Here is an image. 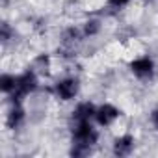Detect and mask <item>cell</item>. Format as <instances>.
Here are the masks:
<instances>
[{
    "mask_svg": "<svg viewBox=\"0 0 158 158\" xmlns=\"http://www.w3.org/2000/svg\"><path fill=\"white\" fill-rule=\"evenodd\" d=\"M28 67L34 69L41 78H48L50 73H52V56H50L48 52H37V54L30 60Z\"/></svg>",
    "mask_w": 158,
    "mask_h": 158,
    "instance_id": "cell-10",
    "label": "cell"
},
{
    "mask_svg": "<svg viewBox=\"0 0 158 158\" xmlns=\"http://www.w3.org/2000/svg\"><path fill=\"white\" fill-rule=\"evenodd\" d=\"M13 41H15V26L4 19L0 23V45H2V48H8L10 43Z\"/></svg>",
    "mask_w": 158,
    "mask_h": 158,
    "instance_id": "cell-13",
    "label": "cell"
},
{
    "mask_svg": "<svg viewBox=\"0 0 158 158\" xmlns=\"http://www.w3.org/2000/svg\"><path fill=\"white\" fill-rule=\"evenodd\" d=\"M123 115V110L114 102H101L97 104L95 112V125L99 128H112Z\"/></svg>",
    "mask_w": 158,
    "mask_h": 158,
    "instance_id": "cell-7",
    "label": "cell"
},
{
    "mask_svg": "<svg viewBox=\"0 0 158 158\" xmlns=\"http://www.w3.org/2000/svg\"><path fill=\"white\" fill-rule=\"evenodd\" d=\"M6 2H8V0H2V4H6Z\"/></svg>",
    "mask_w": 158,
    "mask_h": 158,
    "instance_id": "cell-17",
    "label": "cell"
},
{
    "mask_svg": "<svg viewBox=\"0 0 158 158\" xmlns=\"http://www.w3.org/2000/svg\"><path fill=\"white\" fill-rule=\"evenodd\" d=\"M101 132L95 121H76L69 123V143L73 145H82L88 149H93L99 145Z\"/></svg>",
    "mask_w": 158,
    "mask_h": 158,
    "instance_id": "cell-2",
    "label": "cell"
},
{
    "mask_svg": "<svg viewBox=\"0 0 158 158\" xmlns=\"http://www.w3.org/2000/svg\"><path fill=\"white\" fill-rule=\"evenodd\" d=\"M80 89H82L80 78L74 76V74H65V76L58 78V80L52 84L50 93L60 102H73L74 99H78Z\"/></svg>",
    "mask_w": 158,
    "mask_h": 158,
    "instance_id": "cell-4",
    "label": "cell"
},
{
    "mask_svg": "<svg viewBox=\"0 0 158 158\" xmlns=\"http://www.w3.org/2000/svg\"><path fill=\"white\" fill-rule=\"evenodd\" d=\"M127 69H128V73L136 78V80H139V82H152L154 76H156V71H158V65H156V60L151 54H141V56L132 58L127 63Z\"/></svg>",
    "mask_w": 158,
    "mask_h": 158,
    "instance_id": "cell-5",
    "label": "cell"
},
{
    "mask_svg": "<svg viewBox=\"0 0 158 158\" xmlns=\"http://www.w3.org/2000/svg\"><path fill=\"white\" fill-rule=\"evenodd\" d=\"M86 37L82 34L80 26H65L60 34V45L56 48V56L61 61H74L78 58V52H80L82 45H84Z\"/></svg>",
    "mask_w": 158,
    "mask_h": 158,
    "instance_id": "cell-1",
    "label": "cell"
},
{
    "mask_svg": "<svg viewBox=\"0 0 158 158\" xmlns=\"http://www.w3.org/2000/svg\"><path fill=\"white\" fill-rule=\"evenodd\" d=\"M143 2H149L151 4V2H156V0H143Z\"/></svg>",
    "mask_w": 158,
    "mask_h": 158,
    "instance_id": "cell-16",
    "label": "cell"
},
{
    "mask_svg": "<svg viewBox=\"0 0 158 158\" xmlns=\"http://www.w3.org/2000/svg\"><path fill=\"white\" fill-rule=\"evenodd\" d=\"M39 86H41V76L34 69L26 67L24 71L17 73L15 89L11 95L6 97V102H24L30 95H34L39 89Z\"/></svg>",
    "mask_w": 158,
    "mask_h": 158,
    "instance_id": "cell-3",
    "label": "cell"
},
{
    "mask_svg": "<svg viewBox=\"0 0 158 158\" xmlns=\"http://www.w3.org/2000/svg\"><path fill=\"white\" fill-rule=\"evenodd\" d=\"M80 28H82V34H84L86 39H95V37H99L102 34L104 21L101 17H88V19H84Z\"/></svg>",
    "mask_w": 158,
    "mask_h": 158,
    "instance_id": "cell-11",
    "label": "cell"
},
{
    "mask_svg": "<svg viewBox=\"0 0 158 158\" xmlns=\"http://www.w3.org/2000/svg\"><path fill=\"white\" fill-rule=\"evenodd\" d=\"M149 125L152 127L154 132H158V106H154V108L149 112Z\"/></svg>",
    "mask_w": 158,
    "mask_h": 158,
    "instance_id": "cell-15",
    "label": "cell"
},
{
    "mask_svg": "<svg viewBox=\"0 0 158 158\" xmlns=\"http://www.w3.org/2000/svg\"><path fill=\"white\" fill-rule=\"evenodd\" d=\"M28 121V110L24 102H8L6 114H4V127L10 132L21 130Z\"/></svg>",
    "mask_w": 158,
    "mask_h": 158,
    "instance_id": "cell-6",
    "label": "cell"
},
{
    "mask_svg": "<svg viewBox=\"0 0 158 158\" xmlns=\"http://www.w3.org/2000/svg\"><path fill=\"white\" fill-rule=\"evenodd\" d=\"M15 84H17V73L4 71L2 74H0V93L4 95V99H6L8 95H11V93H13Z\"/></svg>",
    "mask_w": 158,
    "mask_h": 158,
    "instance_id": "cell-12",
    "label": "cell"
},
{
    "mask_svg": "<svg viewBox=\"0 0 158 158\" xmlns=\"http://www.w3.org/2000/svg\"><path fill=\"white\" fill-rule=\"evenodd\" d=\"M136 136L132 132H123L112 139V154L115 158H127L136 151Z\"/></svg>",
    "mask_w": 158,
    "mask_h": 158,
    "instance_id": "cell-8",
    "label": "cell"
},
{
    "mask_svg": "<svg viewBox=\"0 0 158 158\" xmlns=\"http://www.w3.org/2000/svg\"><path fill=\"white\" fill-rule=\"evenodd\" d=\"M95 112H97V104L93 101H78L69 114V123L95 121Z\"/></svg>",
    "mask_w": 158,
    "mask_h": 158,
    "instance_id": "cell-9",
    "label": "cell"
},
{
    "mask_svg": "<svg viewBox=\"0 0 158 158\" xmlns=\"http://www.w3.org/2000/svg\"><path fill=\"white\" fill-rule=\"evenodd\" d=\"M132 4V0H106V10L108 13H119L125 8H128Z\"/></svg>",
    "mask_w": 158,
    "mask_h": 158,
    "instance_id": "cell-14",
    "label": "cell"
}]
</instances>
